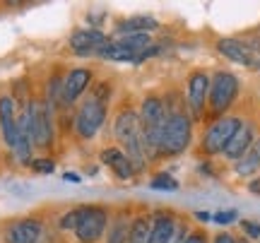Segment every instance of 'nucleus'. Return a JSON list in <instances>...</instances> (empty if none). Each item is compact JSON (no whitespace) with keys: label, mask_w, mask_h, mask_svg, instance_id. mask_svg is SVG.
Segmentation results:
<instances>
[{"label":"nucleus","mask_w":260,"mask_h":243,"mask_svg":"<svg viewBox=\"0 0 260 243\" xmlns=\"http://www.w3.org/2000/svg\"><path fill=\"white\" fill-rule=\"evenodd\" d=\"M109 125H111L113 142H116V147H121L125 159L130 161L135 178H142L147 173L149 164L145 157V150H142V137H140V111L135 94L123 92L118 96V101H113Z\"/></svg>","instance_id":"obj_1"},{"label":"nucleus","mask_w":260,"mask_h":243,"mask_svg":"<svg viewBox=\"0 0 260 243\" xmlns=\"http://www.w3.org/2000/svg\"><path fill=\"white\" fill-rule=\"evenodd\" d=\"M164 99V132H161V147H159V164L183 157L195 142V123L186 109V99L181 87H167L161 92Z\"/></svg>","instance_id":"obj_2"},{"label":"nucleus","mask_w":260,"mask_h":243,"mask_svg":"<svg viewBox=\"0 0 260 243\" xmlns=\"http://www.w3.org/2000/svg\"><path fill=\"white\" fill-rule=\"evenodd\" d=\"M140 111V137H142V150L147 157V164H159V147H161V132H164V99L161 92L149 89L138 99Z\"/></svg>","instance_id":"obj_3"},{"label":"nucleus","mask_w":260,"mask_h":243,"mask_svg":"<svg viewBox=\"0 0 260 243\" xmlns=\"http://www.w3.org/2000/svg\"><path fill=\"white\" fill-rule=\"evenodd\" d=\"M239 96H241V80L226 67H214L210 73V94H207V111H205L203 128L207 123L232 113Z\"/></svg>","instance_id":"obj_4"},{"label":"nucleus","mask_w":260,"mask_h":243,"mask_svg":"<svg viewBox=\"0 0 260 243\" xmlns=\"http://www.w3.org/2000/svg\"><path fill=\"white\" fill-rule=\"evenodd\" d=\"M111 103L102 101L99 96H94L92 92L84 96L82 101L75 106L73 111V123H70V132L75 140L80 142H92L99 132L106 128V123L111 118Z\"/></svg>","instance_id":"obj_5"},{"label":"nucleus","mask_w":260,"mask_h":243,"mask_svg":"<svg viewBox=\"0 0 260 243\" xmlns=\"http://www.w3.org/2000/svg\"><path fill=\"white\" fill-rule=\"evenodd\" d=\"M243 113L246 111H232L222 116V118H217V121L207 123L203 132H200V140H198V147H195V157L200 161H212L214 157H222L224 147L229 145L236 128L241 125Z\"/></svg>","instance_id":"obj_6"},{"label":"nucleus","mask_w":260,"mask_h":243,"mask_svg":"<svg viewBox=\"0 0 260 243\" xmlns=\"http://www.w3.org/2000/svg\"><path fill=\"white\" fill-rule=\"evenodd\" d=\"M29 116H31V142H34V152H41L44 157H48V152H53V147H56L58 118H56V111L44 99L41 89L34 92L31 101H29Z\"/></svg>","instance_id":"obj_7"},{"label":"nucleus","mask_w":260,"mask_h":243,"mask_svg":"<svg viewBox=\"0 0 260 243\" xmlns=\"http://www.w3.org/2000/svg\"><path fill=\"white\" fill-rule=\"evenodd\" d=\"M183 99L195 125H203L207 111V94H210V70L207 67H190L183 77Z\"/></svg>","instance_id":"obj_8"},{"label":"nucleus","mask_w":260,"mask_h":243,"mask_svg":"<svg viewBox=\"0 0 260 243\" xmlns=\"http://www.w3.org/2000/svg\"><path fill=\"white\" fill-rule=\"evenodd\" d=\"M111 219V207L102 202H84L82 217L73 231L75 243H102Z\"/></svg>","instance_id":"obj_9"},{"label":"nucleus","mask_w":260,"mask_h":243,"mask_svg":"<svg viewBox=\"0 0 260 243\" xmlns=\"http://www.w3.org/2000/svg\"><path fill=\"white\" fill-rule=\"evenodd\" d=\"M48 219L41 215L10 217L0 222V241L3 243H39L44 236Z\"/></svg>","instance_id":"obj_10"},{"label":"nucleus","mask_w":260,"mask_h":243,"mask_svg":"<svg viewBox=\"0 0 260 243\" xmlns=\"http://www.w3.org/2000/svg\"><path fill=\"white\" fill-rule=\"evenodd\" d=\"M260 137V118L258 116H253V113H243V121L241 125L236 128V132L232 135V140L229 145L224 147L222 152V159L234 164V161H239L246 154V152L253 147V142Z\"/></svg>","instance_id":"obj_11"},{"label":"nucleus","mask_w":260,"mask_h":243,"mask_svg":"<svg viewBox=\"0 0 260 243\" xmlns=\"http://www.w3.org/2000/svg\"><path fill=\"white\" fill-rule=\"evenodd\" d=\"M96 82V70L92 65H75L65 70L63 77V99L68 109H73L89 94L92 84Z\"/></svg>","instance_id":"obj_12"},{"label":"nucleus","mask_w":260,"mask_h":243,"mask_svg":"<svg viewBox=\"0 0 260 243\" xmlns=\"http://www.w3.org/2000/svg\"><path fill=\"white\" fill-rule=\"evenodd\" d=\"M106 44H109V34L102 31V29H92V27H80L68 37L70 53H75V56H80V58H96L99 51Z\"/></svg>","instance_id":"obj_13"},{"label":"nucleus","mask_w":260,"mask_h":243,"mask_svg":"<svg viewBox=\"0 0 260 243\" xmlns=\"http://www.w3.org/2000/svg\"><path fill=\"white\" fill-rule=\"evenodd\" d=\"M0 140L8 154H12L17 142V103L10 92H0Z\"/></svg>","instance_id":"obj_14"},{"label":"nucleus","mask_w":260,"mask_h":243,"mask_svg":"<svg viewBox=\"0 0 260 243\" xmlns=\"http://www.w3.org/2000/svg\"><path fill=\"white\" fill-rule=\"evenodd\" d=\"M133 215H135V202H123V205L111 207V219H109L102 243H128V229Z\"/></svg>","instance_id":"obj_15"},{"label":"nucleus","mask_w":260,"mask_h":243,"mask_svg":"<svg viewBox=\"0 0 260 243\" xmlns=\"http://www.w3.org/2000/svg\"><path fill=\"white\" fill-rule=\"evenodd\" d=\"M178 210L174 207H152V231L147 243H171L178 224Z\"/></svg>","instance_id":"obj_16"},{"label":"nucleus","mask_w":260,"mask_h":243,"mask_svg":"<svg viewBox=\"0 0 260 243\" xmlns=\"http://www.w3.org/2000/svg\"><path fill=\"white\" fill-rule=\"evenodd\" d=\"M161 31V22L152 15H130L113 22V31L109 37H130V34H157Z\"/></svg>","instance_id":"obj_17"},{"label":"nucleus","mask_w":260,"mask_h":243,"mask_svg":"<svg viewBox=\"0 0 260 243\" xmlns=\"http://www.w3.org/2000/svg\"><path fill=\"white\" fill-rule=\"evenodd\" d=\"M214 51L222 58H226L229 63H236V65L248 67V44L243 37H217L214 39Z\"/></svg>","instance_id":"obj_18"},{"label":"nucleus","mask_w":260,"mask_h":243,"mask_svg":"<svg viewBox=\"0 0 260 243\" xmlns=\"http://www.w3.org/2000/svg\"><path fill=\"white\" fill-rule=\"evenodd\" d=\"M99 161H102L104 166L113 173V178H118V181H133V178H135V171L130 166V161L125 159V154L121 152V147H116V145L104 147V150L99 152Z\"/></svg>","instance_id":"obj_19"},{"label":"nucleus","mask_w":260,"mask_h":243,"mask_svg":"<svg viewBox=\"0 0 260 243\" xmlns=\"http://www.w3.org/2000/svg\"><path fill=\"white\" fill-rule=\"evenodd\" d=\"M152 231V207L135 202V215L128 229V243H147Z\"/></svg>","instance_id":"obj_20"},{"label":"nucleus","mask_w":260,"mask_h":243,"mask_svg":"<svg viewBox=\"0 0 260 243\" xmlns=\"http://www.w3.org/2000/svg\"><path fill=\"white\" fill-rule=\"evenodd\" d=\"M149 188L154 190H178V181L167 171H157L149 176Z\"/></svg>","instance_id":"obj_21"},{"label":"nucleus","mask_w":260,"mask_h":243,"mask_svg":"<svg viewBox=\"0 0 260 243\" xmlns=\"http://www.w3.org/2000/svg\"><path fill=\"white\" fill-rule=\"evenodd\" d=\"M246 44H248V70L253 73H260V34H251V37H243Z\"/></svg>","instance_id":"obj_22"},{"label":"nucleus","mask_w":260,"mask_h":243,"mask_svg":"<svg viewBox=\"0 0 260 243\" xmlns=\"http://www.w3.org/2000/svg\"><path fill=\"white\" fill-rule=\"evenodd\" d=\"M29 171H34V173H53L56 171V159L53 157H34L31 164H29Z\"/></svg>","instance_id":"obj_23"},{"label":"nucleus","mask_w":260,"mask_h":243,"mask_svg":"<svg viewBox=\"0 0 260 243\" xmlns=\"http://www.w3.org/2000/svg\"><path fill=\"white\" fill-rule=\"evenodd\" d=\"M183 243H210V231L200 224H193V229L188 231L186 241Z\"/></svg>","instance_id":"obj_24"},{"label":"nucleus","mask_w":260,"mask_h":243,"mask_svg":"<svg viewBox=\"0 0 260 243\" xmlns=\"http://www.w3.org/2000/svg\"><path fill=\"white\" fill-rule=\"evenodd\" d=\"M239 226H241V231L246 238L260 241V224L258 222H253V219H239Z\"/></svg>","instance_id":"obj_25"},{"label":"nucleus","mask_w":260,"mask_h":243,"mask_svg":"<svg viewBox=\"0 0 260 243\" xmlns=\"http://www.w3.org/2000/svg\"><path fill=\"white\" fill-rule=\"evenodd\" d=\"M212 222L219 226H229L234 222H239V212L236 210H222V212H214L212 215Z\"/></svg>","instance_id":"obj_26"},{"label":"nucleus","mask_w":260,"mask_h":243,"mask_svg":"<svg viewBox=\"0 0 260 243\" xmlns=\"http://www.w3.org/2000/svg\"><path fill=\"white\" fill-rule=\"evenodd\" d=\"M210 243H239V236L234 231H229V229H222L214 236H210Z\"/></svg>","instance_id":"obj_27"},{"label":"nucleus","mask_w":260,"mask_h":243,"mask_svg":"<svg viewBox=\"0 0 260 243\" xmlns=\"http://www.w3.org/2000/svg\"><path fill=\"white\" fill-rule=\"evenodd\" d=\"M248 193H251V195H260V176H253L251 178V183H248Z\"/></svg>","instance_id":"obj_28"},{"label":"nucleus","mask_w":260,"mask_h":243,"mask_svg":"<svg viewBox=\"0 0 260 243\" xmlns=\"http://www.w3.org/2000/svg\"><path fill=\"white\" fill-rule=\"evenodd\" d=\"M193 217L198 219V222H200V226H205L207 222H212V215H210V212H195Z\"/></svg>","instance_id":"obj_29"},{"label":"nucleus","mask_w":260,"mask_h":243,"mask_svg":"<svg viewBox=\"0 0 260 243\" xmlns=\"http://www.w3.org/2000/svg\"><path fill=\"white\" fill-rule=\"evenodd\" d=\"M63 178H65V181H73V183H80V181H82L77 173H70V171H68V173H63Z\"/></svg>","instance_id":"obj_30"},{"label":"nucleus","mask_w":260,"mask_h":243,"mask_svg":"<svg viewBox=\"0 0 260 243\" xmlns=\"http://www.w3.org/2000/svg\"><path fill=\"white\" fill-rule=\"evenodd\" d=\"M251 152H253V154H255V159H258V161H260V137H258V140H255V142H253V147H251Z\"/></svg>","instance_id":"obj_31"},{"label":"nucleus","mask_w":260,"mask_h":243,"mask_svg":"<svg viewBox=\"0 0 260 243\" xmlns=\"http://www.w3.org/2000/svg\"><path fill=\"white\" fill-rule=\"evenodd\" d=\"M239 243H253L251 238H246V236H239Z\"/></svg>","instance_id":"obj_32"},{"label":"nucleus","mask_w":260,"mask_h":243,"mask_svg":"<svg viewBox=\"0 0 260 243\" xmlns=\"http://www.w3.org/2000/svg\"><path fill=\"white\" fill-rule=\"evenodd\" d=\"M0 243H3V241H0Z\"/></svg>","instance_id":"obj_33"}]
</instances>
